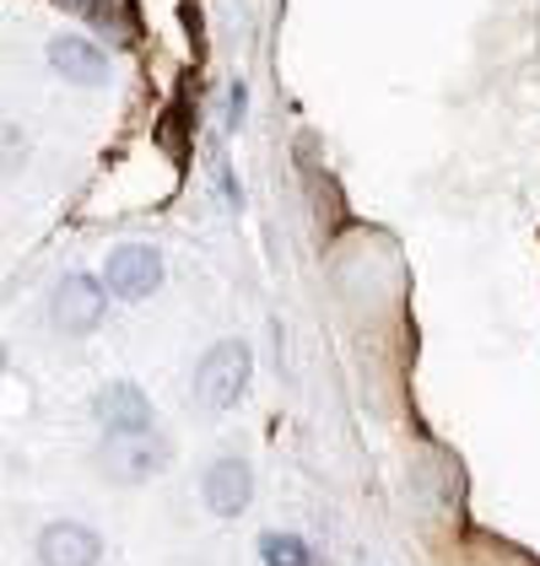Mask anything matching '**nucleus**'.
<instances>
[{
  "mask_svg": "<svg viewBox=\"0 0 540 566\" xmlns=\"http://www.w3.org/2000/svg\"><path fill=\"white\" fill-rule=\"evenodd\" d=\"M243 389H249V350L238 340H217L195 367V399L222 416V410H232L243 399Z\"/></svg>",
  "mask_w": 540,
  "mask_h": 566,
  "instance_id": "f257e3e1",
  "label": "nucleus"
},
{
  "mask_svg": "<svg viewBox=\"0 0 540 566\" xmlns=\"http://www.w3.org/2000/svg\"><path fill=\"white\" fill-rule=\"evenodd\" d=\"M103 286L108 281H97V275H65L54 292H49V318H54V329H65V335H92L97 324H103Z\"/></svg>",
  "mask_w": 540,
  "mask_h": 566,
  "instance_id": "f03ea898",
  "label": "nucleus"
},
{
  "mask_svg": "<svg viewBox=\"0 0 540 566\" xmlns=\"http://www.w3.org/2000/svg\"><path fill=\"white\" fill-rule=\"evenodd\" d=\"M103 281H108V292H114V297L141 303V297H152V292L163 286V254H157V249H146V243H120V249L108 254Z\"/></svg>",
  "mask_w": 540,
  "mask_h": 566,
  "instance_id": "7ed1b4c3",
  "label": "nucleus"
},
{
  "mask_svg": "<svg viewBox=\"0 0 540 566\" xmlns=\"http://www.w3.org/2000/svg\"><path fill=\"white\" fill-rule=\"evenodd\" d=\"M163 464H168L163 437H146V432L120 437V442L103 453V470H108V480H120V485H146V480L157 475Z\"/></svg>",
  "mask_w": 540,
  "mask_h": 566,
  "instance_id": "20e7f679",
  "label": "nucleus"
},
{
  "mask_svg": "<svg viewBox=\"0 0 540 566\" xmlns=\"http://www.w3.org/2000/svg\"><path fill=\"white\" fill-rule=\"evenodd\" d=\"M49 65L71 82V87H103L108 82V54L82 39V33H60L54 44H49Z\"/></svg>",
  "mask_w": 540,
  "mask_h": 566,
  "instance_id": "39448f33",
  "label": "nucleus"
},
{
  "mask_svg": "<svg viewBox=\"0 0 540 566\" xmlns=\"http://www.w3.org/2000/svg\"><path fill=\"white\" fill-rule=\"evenodd\" d=\"M103 539L92 534L87 523H49L39 534V566H97Z\"/></svg>",
  "mask_w": 540,
  "mask_h": 566,
  "instance_id": "423d86ee",
  "label": "nucleus"
},
{
  "mask_svg": "<svg viewBox=\"0 0 540 566\" xmlns=\"http://www.w3.org/2000/svg\"><path fill=\"white\" fill-rule=\"evenodd\" d=\"M206 507L217 513V518H238L243 507H249V491H255V470L243 464V459H217L211 470H206Z\"/></svg>",
  "mask_w": 540,
  "mask_h": 566,
  "instance_id": "0eeeda50",
  "label": "nucleus"
},
{
  "mask_svg": "<svg viewBox=\"0 0 540 566\" xmlns=\"http://www.w3.org/2000/svg\"><path fill=\"white\" fill-rule=\"evenodd\" d=\"M92 416L114 437H131L152 427V405H146V394L135 389V384H108V389L92 399Z\"/></svg>",
  "mask_w": 540,
  "mask_h": 566,
  "instance_id": "6e6552de",
  "label": "nucleus"
},
{
  "mask_svg": "<svg viewBox=\"0 0 540 566\" xmlns=\"http://www.w3.org/2000/svg\"><path fill=\"white\" fill-rule=\"evenodd\" d=\"M260 556H266V566H309V545L292 539V534H266Z\"/></svg>",
  "mask_w": 540,
  "mask_h": 566,
  "instance_id": "1a4fd4ad",
  "label": "nucleus"
},
{
  "mask_svg": "<svg viewBox=\"0 0 540 566\" xmlns=\"http://www.w3.org/2000/svg\"><path fill=\"white\" fill-rule=\"evenodd\" d=\"M65 6H76L92 28H120V17H114V0H65Z\"/></svg>",
  "mask_w": 540,
  "mask_h": 566,
  "instance_id": "9d476101",
  "label": "nucleus"
},
{
  "mask_svg": "<svg viewBox=\"0 0 540 566\" xmlns=\"http://www.w3.org/2000/svg\"><path fill=\"white\" fill-rule=\"evenodd\" d=\"M243 119V87H232V108H227V125H238Z\"/></svg>",
  "mask_w": 540,
  "mask_h": 566,
  "instance_id": "9b49d317",
  "label": "nucleus"
}]
</instances>
